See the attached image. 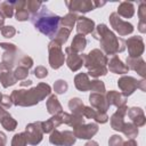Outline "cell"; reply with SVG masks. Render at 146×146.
Listing matches in <instances>:
<instances>
[{
	"mask_svg": "<svg viewBox=\"0 0 146 146\" xmlns=\"http://www.w3.org/2000/svg\"><path fill=\"white\" fill-rule=\"evenodd\" d=\"M31 22L38 31L50 39H54L59 30L60 17L51 13L47 7H42L39 13L32 15Z\"/></svg>",
	"mask_w": 146,
	"mask_h": 146,
	"instance_id": "1",
	"label": "cell"
},
{
	"mask_svg": "<svg viewBox=\"0 0 146 146\" xmlns=\"http://www.w3.org/2000/svg\"><path fill=\"white\" fill-rule=\"evenodd\" d=\"M51 89L49 84L46 83H39L36 87L32 89H19V90H14L13 94L10 95V98L13 100V104L19 105V106H32L41 102L46 96L50 94Z\"/></svg>",
	"mask_w": 146,
	"mask_h": 146,
	"instance_id": "2",
	"label": "cell"
},
{
	"mask_svg": "<svg viewBox=\"0 0 146 146\" xmlns=\"http://www.w3.org/2000/svg\"><path fill=\"white\" fill-rule=\"evenodd\" d=\"M95 39L100 41L102 49L107 55H115L116 52H121L124 50L123 40L116 38L113 32H111L105 24H99L96 27V32L94 33Z\"/></svg>",
	"mask_w": 146,
	"mask_h": 146,
	"instance_id": "3",
	"label": "cell"
},
{
	"mask_svg": "<svg viewBox=\"0 0 146 146\" xmlns=\"http://www.w3.org/2000/svg\"><path fill=\"white\" fill-rule=\"evenodd\" d=\"M83 59H86L84 64L89 71L88 72L89 75H91L94 78H97L100 75H106L107 57L105 56V54L103 51H100L99 49H94L87 56H83Z\"/></svg>",
	"mask_w": 146,
	"mask_h": 146,
	"instance_id": "4",
	"label": "cell"
},
{
	"mask_svg": "<svg viewBox=\"0 0 146 146\" xmlns=\"http://www.w3.org/2000/svg\"><path fill=\"white\" fill-rule=\"evenodd\" d=\"M49 64L52 68H59L64 64V54L62 51V44L56 40L49 43Z\"/></svg>",
	"mask_w": 146,
	"mask_h": 146,
	"instance_id": "5",
	"label": "cell"
},
{
	"mask_svg": "<svg viewBox=\"0 0 146 146\" xmlns=\"http://www.w3.org/2000/svg\"><path fill=\"white\" fill-rule=\"evenodd\" d=\"M75 136H74V132L72 131H58V130H55L51 132L50 137H49V141L54 145H57V146H72L74 143H75Z\"/></svg>",
	"mask_w": 146,
	"mask_h": 146,
	"instance_id": "6",
	"label": "cell"
},
{
	"mask_svg": "<svg viewBox=\"0 0 146 146\" xmlns=\"http://www.w3.org/2000/svg\"><path fill=\"white\" fill-rule=\"evenodd\" d=\"M42 129H41V122H34V123H30L26 125L25 128V138L27 144L30 145H36L42 140Z\"/></svg>",
	"mask_w": 146,
	"mask_h": 146,
	"instance_id": "7",
	"label": "cell"
},
{
	"mask_svg": "<svg viewBox=\"0 0 146 146\" xmlns=\"http://www.w3.org/2000/svg\"><path fill=\"white\" fill-rule=\"evenodd\" d=\"M110 22L113 26V29L120 34V35H127L129 33H131L133 31V26L128 23V22H123L116 13H113L111 16H110Z\"/></svg>",
	"mask_w": 146,
	"mask_h": 146,
	"instance_id": "8",
	"label": "cell"
},
{
	"mask_svg": "<svg viewBox=\"0 0 146 146\" xmlns=\"http://www.w3.org/2000/svg\"><path fill=\"white\" fill-rule=\"evenodd\" d=\"M98 131V125L96 123H88V124H81L76 128H74V136L81 139H89L92 136H95Z\"/></svg>",
	"mask_w": 146,
	"mask_h": 146,
	"instance_id": "9",
	"label": "cell"
},
{
	"mask_svg": "<svg viewBox=\"0 0 146 146\" xmlns=\"http://www.w3.org/2000/svg\"><path fill=\"white\" fill-rule=\"evenodd\" d=\"M139 82L140 81H137L132 76H122L117 81V84H119L120 89L123 91V95L127 97V96H130L138 88Z\"/></svg>",
	"mask_w": 146,
	"mask_h": 146,
	"instance_id": "10",
	"label": "cell"
},
{
	"mask_svg": "<svg viewBox=\"0 0 146 146\" xmlns=\"http://www.w3.org/2000/svg\"><path fill=\"white\" fill-rule=\"evenodd\" d=\"M128 50H129V57L137 58L139 57L144 51V42L140 36H133L127 40Z\"/></svg>",
	"mask_w": 146,
	"mask_h": 146,
	"instance_id": "11",
	"label": "cell"
},
{
	"mask_svg": "<svg viewBox=\"0 0 146 146\" xmlns=\"http://www.w3.org/2000/svg\"><path fill=\"white\" fill-rule=\"evenodd\" d=\"M89 102L91 104V106L98 111V112H103L106 113V111L110 107V104L106 99V97L103 94H97V92H92L89 96Z\"/></svg>",
	"mask_w": 146,
	"mask_h": 146,
	"instance_id": "12",
	"label": "cell"
},
{
	"mask_svg": "<svg viewBox=\"0 0 146 146\" xmlns=\"http://www.w3.org/2000/svg\"><path fill=\"white\" fill-rule=\"evenodd\" d=\"M65 52L67 55V58H66V63H67V66L70 67V70L72 71H78L79 68H81L82 64H83V56L79 55L78 52L73 51L70 47H67L65 49Z\"/></svg>",
	"mask_w": 146,
	"mask_h": 146,
	"instance_id": "13",
	"label": "cell"
},
{
	"mask_svg": "<svg viewBox=\"0 0 146 146\" xmlns=\"http://www.w3.org/2000/svg\"><path fill=\"white\" fill-rule=\"evenodd\" d=\"M0 80L5 88L15 84L17 81L14 76V73L11 72V67L6 65L5 63L0 64Z\"/></svg>",
	"mask_w": 146,
	"mask_h": 146,
	"instance_id": "14",
	"label": "cell"
},
{
	"mask_svg": "<svg viewBox=\"0 0 146 146\" xmlns=\"http://www.w3.org/2000/svg\"><path fill=\"white\" fill-rule=\"evenodd\" d=\"M128 108H127V106L124 105V106H121V107H119V110L112 115V117H111V125H112V128L114 129V130H117V131H122V128H123V125H124V121H123V117H124V115L127 114V111Z\"/></svg>",
	"mask_w": 146,
	"mask_h": 146,
	"instance_id": "15",
	"label": "cell"
},
{
	"mask_svg": "<svg viewBox=\"0 0 146 146\" xmlns=\"http://www.w3.org/2000/svg\"><path fill=\"white\" fill-rule=\"evenodd\" d=\"M78 32L79 34L82 33V35L84 34H88V33H91L94 31V26H95V23L94 21L87 18V17H78Z\"/></svg>",
	"mask_w": 146,
	"mask_h": 146,
	"instance_id": "16",
	"label": "cell"
},
{
	"mask_svg": "<svg viewBox=\"0 0 146 146\" xmlns=\"http://www.w3.org/2000/svg\"><path fill=\"white\" fill-rule=\"evenodd\" d=\"M108 67H110V71H111V72L116 73V74H123V73H127V72L129 71V67L125 66V65L117 58L116 55H113L112 58L110 59Z\"/></svg>",
	"mask_w": 146,
	"mask_h": 146,
	"instance_id": "17",
	"label": "cell"
},
{
	"mask_svg": "<svg viewBox=\"0 0 146 146\" xmlns=\"http://www.w3.org/2000/svg\"><path fill=\"white\" fill-rule=\"evenodd\" d=\"M71 11H81V13H87L92 10L94 6L92 2L90 1H73V2H66Z\"/></svg>",
	"mask_w": 146,
	"mask_h": 146,
	"instance_id": "18",
	"label": "cell"
},
{
	"mask_svg": "<svg viewBox=\"0 0 146 146\" xmlns=\"http://www.w3.org/2000/svg\"><path fill=\"white\" fill-rule=\"evenodd\" d=\"M129 117L131 119V121L133 122V124L136 127H141L145 124V116H144V112L141 108L139 107H132L129 110L128 112Z\"/></svg>",
	"mask_w": 146,
	"mask_h": 146,
	"instance_id": "19",
	"label": "cell"
},
{
	"mask_svg": "<svg viewBox=\"0 0 146 146\" xmlns=\"http://www.w3.org/2000/svg\"><path fill=\"white\" fill-rule=\"evenodd\" d=\"M107 102L110 105H114L116 107H121L125 105V96L123 94H120L117 91H108L107 92V97H106Z\"/></svg>",
	"mask_w": 146,
	"mask_h": 146,
	"instance_id": "20",
	"label": "cell"
},
{
	"mask_svg": "<svg viewBox=\"0 0 146 146\" xmlns=\"http://www.w3.org/2000/svg\"><path fill=\"white\" fill-rule=\"evenodd\" d=\"M127 64H128L127 65L128 67L132 68L133 71H137L143 78L145 76V63L140 57H138V59L132 58V57H128L127 58Z\"/></svg>",
	"mask_w": 146,
	"mask_h": 146,
	"instance_id": "21",
	"label": "cell"
},
{
	"mask_svg": "<svg viewBox=\"0 0 146 146\" xmlns=\"http://www.w3.org/2000/svg\"><path fill=\"white\" fill-rule=\"evenodd\" d=\"M74 83H75L76 89H79L80 91L90 90V81H89L88 74L86 73H79L74 78Z\"/></svg>",
	"mask_w": 146,
	"mask_h": 146,
	"instance_id": "22",
	"label": "cell"
},
{
	"mask_svg": "<svg viewBox=\"0 0 146 146\" xmlns=\"http://www.w3.org/2000/svg\"><path fill=\"white\" fill-rule=\"evenodd\" d=\"M47 110L50 114L52 115H56V114H59L62 111V105L59 104L57 97L55 95H51L49 97V99L47 100Z\"/></svg>",
	"mask_w": 146,
	"mask_h": 146,
	"instance_id": "23",
	"label": "cell"
},
{
	"mask_svg": "<svg viewBox=\"0 0 146 146\" xmlns=\"http://www.w3.org/2000/svg\"><path fill=\"white\" fill-rule=\"evenodd\" d=\"M86 44H87V40L84 38V35L82 34H76L72 41V44H71V49L75 52H80L82 51L84 48H86Z\"/></svg>",
	"mask_w": 146,
	"mask_h": 146,
	"instance_id": "24",
	"label": "cell"
},
{
	"mask_svg": "<svg viewBox=\"0 0 146 146\" xmlns=\"http://www.w3.org/2000/svg\"><path fill=\"white\" fill-rule=\"evenodd\" d=\"M68 107L74 115H82L83 110H84V105L80 98H72L68 103Z\"/></svg>",
	"mask_w": 146,
	"mask_h": 146,
	"instance_id": "25",
	"label": "cell"
},
{
	"mask_svg": "<svg viewBox=\"0 0 146 146\" xmlns=\"http://www.w3.org/2000/svg\"><path fill=\"white\" fill-rule=\"evenodd\" d=\"M117 14L122 15L125 18L131 17L133 15V6H132V3H129V2L121 3V6L117 8Z\"/></svg>",
	"mask_w": 146,
	"mask_h": 146,
	"instance_id": "26",
	"label": "cell"
},
{
	"mask_svg": "<svg viewBox=\"0 0 146 146\" xmlns=\"http://www.w3.org/2000/svg\"><path fill=\"white\" fill-rule=\"evenodd\" d=\"M1 124H2V127L6 129V130H8V131H13L15 128H16V125H17V122L8 114V113H6L3 116H2V119H1Z\"/></svg>",
	"mask_w": 146,
	"mask_h": 146,
	"instance_id": "27",
	"label": "cell"
},
{
	"mask_svg": "<svg viewBox=\"0 0 146 146\" xmlns=\"http://www.w3.org/2000/svg\"><path fill=\"white\" fill-rule=\"evenodd\" d=\"M122 132L130 138H135L138 135V129L133 123H124L123 128H122Z\"/></svg>",
	"mask_w": 146,
	"mask_h": 146,
	"instance_id": "28",
	"label": "cell"
},
{
	"mask_svg": "<svg viewBox=\"0 0 146 146\" xmlns=\"http://www.w3.org/2000/svg\"><path fill=\"white\" fill-rule=\"evenodd\" d=\"M60 21H62V23H63V26L65 27V29H68V30H71L72 27H73V25H74V23L78 21V16L75 15V14H72V13H70V14H67L64 18H60Z\"/></svg>",
	"mask_w": 146,
	"mask_h": 146,
	"instance_id": "29",
	"label": "cell"
},
{
	"mask_svg": "<svg viewBox=\"0 0 146 146\" xmlns=\"http://www.w3.org/2000/svg\"><path fill=\"white\" fill-rule=\"evenodd\" d=\"M70 33H71V30L65 29V27H62V29L58 30V32H57V34L55 35L54 39H55L57 42H59L60 44H63V43H65V42L67 41V38H68Z\"/></svg>",
	"mask_w": 146,
	"mask_h": 146,
	"instance_id": "30",
	"label": "cell"
},
{
	"mask_svg": "<svg viewBox=\"0 0 146 146\" xmlns=\"http://www.w3.org/2000/svg\"><path fill=\"white\" fill-rule=\"evenodd\" d=\"M15 3L18 5L17 13H16V19L17 21H26L29 18V11H27V9L22 7L24 5V2H15Z\"/></svg>",
	"mask_w": 146,
	"mask_h": 146,
	"instance_id": "31",
	"label": "cell"
},
{
	"mask_svg": "<svg viewBox=\"0 0 146 146\" xmlns=\"http://www.w3.org/2000/svg\"><path fill=\"white\" fill-rule=\"evenodd\" d=\"M27 74H29V68L23 65H18L14 72V76L16 80H23L27 76Z\"/></svg>",
	"mask_w": 146,
	"mask_h": 146,
	"instance_id": "32",
	"label": "cell"
},
{
	"mask_svg": "<svg viewBox=\"0 0 146 146\" xmlns=\"http://www.w3.org/2000/svg\"><path fill=\"white\" fill-rule=\"evenodd\" d=\"M90 90L97 94H105V86L103 81L94 80V81H90Z\"/></svg>",
	"mask_w": 146,
	"mask_h": 146,
	"instance_id": "33",
	"label": "cell"
},
{
	"mask_svg": "<svg viewBox=\"0 0 146 146\" xmlns=\"http://www.w3.org/2000/svg\"><path fill=\"white\" fill-rule=\"evenodd\" d=\"M26 144H27V141H26L24 132L15 135L13 138V141H11V146H26Z\"/></svg>",
	"mask_w": 146,
	"mask_h": 146,
	"instance_id": "34",
	"label": "cell"
},
{
	"mask_svg": "<svg viewBox=\"0 0 146 146\" xmlns=\"http://www.w3.org/2000/svg\"><path fill=\"white\" fill-rule=\"evenodd\" d=\"M67 88H68V86H67L66 81H64V80H57L54 84V90L56 94H64V92H66Z\"/></svg>",
	"mask_w": 146,
	"mask_h": 146,
	"instance_id": "35",
	"label": "cell"
},
{
	"mask_svg": "<svg viewBox=\"0 0 146 146\" xmlns=\"http://www.w3.org/2000/svg\"><path fill=\"white\" fill-rule=\"evenodd\" d=\"M13 5H14V2H2L1 3V13H5V16H7V17H11L13 16V10H14V8H13Z\"/></svg>",
	"mask_w": 146,
	"mask_h": 146,
	"instance_id": "36",
	"label": "cell"
},
{
	"mask_svg": "<svg viewBox=\"0 0 146 146\" xmlns=\"http://www.w3.org/2000/svg\"><path fill=\"white\" fill-rule=\"evenodd\" d=\"M1 33L5 38H13L16 33V30L13 26H5V27H2Z\"/></svg>",
	"mask_w": 146,
	"mask_h": 146,
	"instance_id": "37",
	"label": "cell"
},
{
	"mask_svg": "<svg viewBox=\"0 0 146 146\" xmlns=\"http://www.w3.org/2000/svg\"><path fill=\"white\" fill-rule=\"evenodd\" d=\"M34 75L36 76V78H39V79H43V78H46L47 75H48V71H47V68L46 67H43V66H38L35 70H34Z\"/></svg>",
	"mask_w": 146,
	"mask_h": 146,
	"instance_id": "38",
	"label": "cell"
},
{
	"mask_svg": "<svg viewBox=\"0 0 146 146\" xmlns=\"http://www.w3.org/2000/svg\"><path fill=\"white\" fill-rule=\"evenodd\" d=\"M108 145L110 146H122L123 145V139L117 136V135H114L111 137L110 141H108Z\"/></svg>",
	"mask_w": 146,
	"mask_h": 146,
	"instance_id": "39",
	"label": "cell"
},
{
	"mask_svg": "<svg viewBox=\"0 0 146 146\" xmlns=\"http://www.w3.org/2000/svg\"><path fill=\"white\" fill-rule=\"evenodd\" d=\"M11 105H13L11 98H10L9 96H7V95H2V98H1V107H2L3 110H7V108H9Z\"/></svg>",
	"mask_w": 146,
	"mask_h": 146,
	"instance_id": "40",
	"label": "cell"
},
{
	"mask_svg": "<svg viewBox=\"0 0 146 146\" xmlns=\"http://www.w3.org/2000/svg\"><path fill=\"white\" fill-rule=\"evenodd\" d=\"M95 121L96 122H100V123H105V122H107V120H108V116L106 115V113H103V112H98V111H96V115H95Z\"/></svg>",
	"mask_w": 146,
	"mask_h": 146,
	"instance_id": "41",
	"label": "cell"
},
{
	"mask_svg": "<svg viewBox=\"0 0 146 146\" xmlns=\"http://www.w3.org/2000/svg\"><path fill=\"white\" fill-rule=\"evenodd\" d=\"M41 5H42L41 2H36V1H29V2H26V6L29 7V10L32 13V15L36 13L38 8H39Z\"/></svg>",
	"mask_w": 146,
	"mask_h": 146,
	"instance_id": "42",
	"label": "cell"
},
{
	"mask_svg": "<svg viewBox=\"0 0 146 146\" xmlns=\"http://www.w3.org/2000/svg\"><path fill=\"white\" fill-rule=\"evenodd\" d=\"M6 135L3 132L0 131V146H5L6 145Z\"/></svg>",
	"mask_w": 146,
	"mask_h": 146,
	"instance_id": "43",
	"label": "cell"
},
{
	"mask_svg": "<svg viewBox=\"0 0 146 146\" xmlns=\"http://www.w3.org/2000/svg\"><path fill=\"white\" fill-rule=\"evenodd\" d=\"M122 146H137V143H136L133 139H130V140H128V141L123 143V145H122Z\"/></svg>",
	"mask_w": 146,
	"mask_h": 146,
	"instance_id": "44",
	"label": "cell"
},
{
	"mask_svg": "<svg viewBox=\"0 0 146 146\" xmlns=\"http://www.w3.org/2000/svg\"><path fill=\"white\" fill-rule=\"evenodd\" d=\"M3 22H5V17H3L2 13L0 11V30H2V25H3Z\"/></svg>",
	"mask_w": 146,
	"mask_h": 146,
	"instance_id": "45",
	"label": "cell"
},
{
	"mask_svg": "<svg viewBox=\"0 0 146 146\" xmlns=\"http://www.w3.org/2000/svg\"><path fill=\"white\" fill-rule=\"evenodd\" d=\"M84 146H98V143H96V141H94V140H91V141H88Z\"/></svg>",
	"mask_w": 146,
	"mask_h": 146,
	"instance_id": "46",
	"label": "cell"
},
{
	"mask_svg": "<svg viewBox=\"0 0 146 146\" xmlns=\"http://www.w3.org/2000/svg\"><path fill=\"white\" fill-rule=\"evenodd\" d=\"M32 84V81L31 80H27V81H24V82H21V86L24 87V86H31Z\"/></svg>",
	"mask_w": 146,
	"mask_h": 146,
	"instance_id": "47",
	"label": "cell"
}]
</instances>
